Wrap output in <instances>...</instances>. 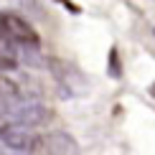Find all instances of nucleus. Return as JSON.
Listing matches in <instances>:
<instances>
[{
  "label": "nucleus",
  "mask_w": 155,
  "mask_h": 155,
  "mask_svg": "<svg viewBox=\"0 0 155 155\" xmlns=\"http://www.w3.org/2000/svg\"><path fill=\"white\" fill-rule=\"evenodd\" d=\"M59 3L64 5V8H69V10H74V13H79V5H74L71 0H59Z\"/></svg>",
  "instance_id": "6e6552de"
},
{
  "label": "nucleus",
  "mask_w": 155,
  "mask_h": 155,
  "mask_svg": "<svg viewBox=\"0 0 155 155\" xmlns=\"http://www.w3.org/2000/svg\"><path fill=\"white\" fill-rule=\"evenodd\" d=\"M109 74L117 79V76L122 74V69H120V61H117V48H112L109 51Z\"/></svg>",
  "instance_id": "0eeeda50"
},
{
  "label": "nucleus",
  "mask_w": 155,
  "mask_h": 155,
  "mask_svg": "<svg viewBox=\"0 0 155 155\" xmlns=\"http://www.w3.org/2000/svg\"><path fill=\"white\" fill-rule=\"evenodd\" d=\"M41 145L46 147L48 155H81L79 143H76L69 132H64V130H54V132L43 135Z\"/></svg>",
  "instance_id": "20e7f679"
},
{
  "label": "nucleus",
  "mask_w": 155,
  "mask_h": 155,
  "mask_svg": "<svg viewBox=\"0 0 155 155\" xmlns=\"http://www.w3.org/2000/svg\"><path fill=\"white\" fill-rule=\"evenodd\" d=\"M0 143L5 147H10V150H15V153H31L41 145V137L33 135L31 130H25L23 125L8 120L5 125H0Z\"/></svg>",
  "instance_id": "f03ea898"
},
{
  "label": "nucleus",
  "mask_w": 155,
  "mask_h": 155,
  "mask_svg": "<svg viewBox=\"0 0 155 155\" xmlns=\"http://www.w3.org/2000/svg\"><path fill=\"white\" fill-rule=\"evenodd\" d=\"M8 120L18 122L23 127H38L43 122H48V107H43L36 99H25V102H15L8 109Z\"/></svg>",
  "instance_id": "7ed1b4c3"
},
{
  "label": "nucleus",
  "mask_w": 155,
  "mask_h": 155,
  "mask_svg": "<svg viewBox=\"0 0 155 155\" xmlns=\"http://www.w3.org/2000/svg\"><path fill=\"white\" fill-rule=\"evenodd\" d=\"M0 36L18 46H38L41 43L33 25L13 10H0Z\"/></svg>",
  "instance_id": "f257e3e1"
},
{
  "label": "nucleus",
  "mask_w": 155,
  "mask_h": 155,
  "mask_svg": "<svg viewBox=\"0 0 155 155\" xmlns=\"http://www.w3.org/2000/svg\"><path fill=\"white\" fill-rule=\"evenodd\" d=\"M18 3V8L25 10L31 18H43V5L38 3V0H15Z\"/></svg>",
  "instance_id": "423d86ee"
},
{
  "label": "nucleus",
  "mask_w": 155,
  "mask_h": 155,
  "mask_svg": "<svg viewBox=\"0 0 155 155\" xmlns=\"http://www.w3.org/2000/svg\"><path fill=\"white\" fill-rule=\"evenodd\" d=\"M18 59H21L23 64H28V66H43V59H41V54H38V46H21Z\"/></svg>",
  "instance_id": "39448f33"
}]
</instances>
